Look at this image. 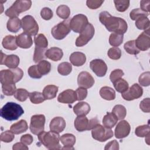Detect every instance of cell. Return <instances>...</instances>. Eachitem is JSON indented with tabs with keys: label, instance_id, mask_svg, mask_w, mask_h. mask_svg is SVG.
<instances>
[{
	"label": "cell",
	"instance_id": "1",
	"mask_svg": "<svg viewBox=\"0 0 150 150\" xmlns=\"http://www.w3.org/2000/svg\"><path fill=\"white\" fill-rule=\"evenodd\" d=\"M100 22L111 32L124 34L128 29L127 22L122 18L112 16L107 11H103L99 15Z\"/></svg>",
	"mask_w": 150,
	"mask_h": 150
},
{
	"label": "cell",
	"instance_id": "2",
	"mask_svg": "<svg viewBox=\"0 0 150 150\" xmlns=\"http://www.w3.org/2000/svg\"><path fill=\"white\" fill-rule=\"evenodd\" d=\"M23 114L22 107L14 102L6 103L1 109V117L10 121L18 120Z\"/></svg>",
	"mask_w": 150,
	"mask_h": 150
},
{
	"label": "cell",
	"instance_id": "3",
	"mask_svg": "<svg viewBox=\"0 0 150 150\" xmlns=\"http://www.w3.org/2000/svg\"><path fill=\"white\" fill-rule=\"evenodd\" d=\"M38 137L39 142L47 149L51 150L61 149L59 133L51 131L49 132L43 131L38 135Z\"/></svg>",
	"mask_w": 150,
	"mask_h": 150
},
{
	"label": "cell",
	"instance_id": "4",
	"mask_svg": "<svg viewBox=\"0 0 150 150\" xmlns=\"http://www.w3.org/2000/svg\"><path fill=\"white\" fill-rule=\"evenodd\" d=\"M23 76V72L19 67L2 70L0 72V81L2 84H15L22 79Z\"/></svg>",
	"mask_w": 150,
	"mask_h": 150
},
{
	"label": "cell",
	"instance_id": "5",
	"mask_svg": "<svg viewBox=\"0 0 150 150\" xmlns=\"http://www.w3.org/2000/svg\"><path fill=\"white\" fill-rule=\"evenodd\" d=\"M32 5V1L30 0H16L8 8L5 14L10 18H17L22 12L29 10Z\"/></svg>",
	"mask_w": 150,
	"mask_h": 150
},
{
	"label": "cell",
	"instance_id": "6",
	"mask_svg": "<svg viewBox=\"0 0 150 150\" xmlns=\"http://www.w3.org/2000/svg\"><path fill=\"white\" fill-rule=\"evenodd\" d=\"M92 137L100 142H105L113 136V132L111 128H107L101 124H97L91 129Z\"/></svg>",
	"mask_w": 150,
	"mask_h": 150
},
{
	"label": "cell",
	"instance_id": "7",
	"mask_svg": "<svg viewBox=\"0 0 150 150\" xmlns=\"http://www.w3.org/2000/svg\"><path fill=\"white\" fill-rule=\"evenodd\" d=\"M22 28L25 33L30 36L36 35L39 31V25L31 15H26L21 19Z\"/></svg>",
	"mask_w": 150,
	"mask_h": 150
},
{
	"label": "cell",
	"instance_id": "8",
	"mask_svg": "<svg viewBox=\"0 0 150 150\" xmlns=\"http://www.w3.org/2000/svg\"><path fill=\"white\" fill-rule=\"evenodd\" d=\"M68 19L62 21L54 26L51 30V33L53 37L57 40L64 39L70 32V28Z\"/></svg>",
	"mask_w": 150,
	"mask_h": 150
},
{
	"label": "cell",
	"instance_id": "9",
	"mask_svg": "<svg viewBox=\"0 0 150 150\" xmlns=\"http://www.w3.org/2000/svg\"><path fill=\"white\" fill-rule=\"evenodd\" d=\"M94 32V26L91 23H88L76 39L75 43L76 46L81 47L86 45L93 38Z\"/></svg>",
	"mask_w": 150,
	"mask_h": 150
},
{
	"label": "cell",
	"instance_id": "10",
	"mask_svg": "<svg viewBox=\"0 0 150 150\" xmlns=\"http://www.w3.org/2000/svg\"><path fill=\"white\" fill-rule=\"evenodd\" d=\"M88 23L87 16L83 14H77L74 16L69 22L70 29L76 33H80Z\"/></svg>",
	"mask_w": 150,
	"mask_h": 150
},
{
	"label": "cell",
	"instance_id": "11",
	"mask_svg": "<svg viewBox=\"0 0 150 150\" xmlns=\"http://www.w3.org/2000/svg\"><path fill=\"white\" fill-rule=\"evenodd\" d=\"M45 116L43 114H36L31 117L29 128L34 135H38L45 129Z\"/></svg>",
	"mask_w": 150,
	"mask_h": 150
},
{
	"label": "cell",
	"instance_id": "12",
	"mask_svg": "<svg viewBox=\"0 0 150 150\" xmlns=\"http://www.w3.org/2000/svg\"><path fill=\"white\" fill-rule=\"evenodd\" d=\"M143 94L142 88L137 83L132 85L124 93L121 94L122 98L127 101H131L140 98Z\"/></svg>",
	"mask_w": 150,
	"mask_h": 150
},
{
	"label": "cell",
	"instance_id": "13",
	"mask_svg": "<svg viewBox=\"0 0 150 150\" xmlns=\"http://www.w3.org/2000/svg\"><path fill=\"white\" fill-rule=\"evenodd\" d=\"M135 43L137 47L142 51H145L150 47V36L149 29L145 30L142 32L135 40Z\"/></svg>",
	"mask_w": 150,
	"mask_h": 150
},
{
	"label": "cell",
	"instance_id": "14",
	"mask_svg": "<svg viewBox=\"0 0 150 150\" xmlns=\"http://www.w3.org/2000/svg\"><path fill=\"white\" fill-rule=\"evenodd\" d=\"M90 67L91 70L98 77H103L107 71L106 63L101 59H96L91 60L90 63Z\"/></svg>",
	"mask_w": 150,
	"mask_h": 150
},
{
	"label": "cell",
	"instance_id": "15",
	"mask_svg": "<svg viewBox=\"0 0 150 150\" xmlns=\"http://www.w3.org/2000/svg\"><path fill=\"white\" fill-rule=\"evenodd\" d=\"M77 84L80 87L90 88L94 84V79L88 72L83 71L78 75Z\"/></svg>",
	"mask_w": 150,
	"mask_h": 150
},
{
	"label": "cell",
	"instance_id": "16",
	"mask_svg": "<svg viewBox=\"0 0 150 150\" xmlns=\"http://www.w3.org/2000/svg\"><path fill=\"white\" fill-rule=\"evenodd\" d=\"M130 131L131 127L129 124L125 120H121L117 124L115 128V137L118 139L125 138L129 134Z\"/></svg>",
	"mask_w": 150,
	"mask_h": 150
},
{
	"label": "cell",
	"instance_id": "17",
	"mask_svg": "<svg viewBox=\"0 0 150 150\" xmlns=\"http://www.w3.org/2000/svg\"><path fill=\"white\" fill-rule=\"evenodd\" d=\"M77 100L76 91L67 89L62 92L57 97V101L63 104H72Z\"/></svg>",
	"mask_w": 150,
	"mask_h": 150
},
{
	"label": "cell",
	"instance_id": "18",
	"mask_svg": "<svg viewBox=\"0 0 150 150\" xmlns=\"http://www.w3.org/2000/svg\"><path fill=\"white\" fill-rule=\"evenodd\" d=\"M66 124L64 119L61 117H56L53 118L49 125L50 130L57 133H60L64 129Z\"/></svg>",
	"mask_w": 150,
	"mask_h": 150
},
{
	"label": "cell",
	"instance_id": "19",
	"mask_svg": "<svg viewBox=\"0 0 150 150\" xmlns=\"http://www.w3.org/2000/svg\"><path fill=\"white\" fill-rule=\"evenodd\" d=\"M16 37V43L18 46L22 49H28L30 48L32 44L33 40L31 38V36L23 32L22 33Z\"/></svg>",
	"mask_w": 150,
	"mask_h": 150
},
{
	"label": "cell",
	"instance_id": "20",
	"mask_svg": "<svg viewBox=\"0 0 150 150\" xmlns=\"http://www.w3.org/2000/svg\"><path fill=\"white\" fill-rule=\"evenodd\" d=\"M74 125L77 131L83 132L88 130L89 120L86 115H78L74 120Z\"/></svg>",
	"mask_w": 150,
	"mask_h": 150
},
{
	"label": "cell",
	"instance_id": "21",
	"mask_svg": "<svg viewBox=\"0 0 150 150\" xmlns=\"http://www.w3.org/2000/svg\"><path fill=\"white\" fill-rule=\"evenodd\" d=\"M60 141L64 145L63 149H74L73 146L76 143V137L71 134H64L60 137Z\"/></svg>",
	"mask_w": 150,
	"mask_h": 150
},
{
	"label": "cell",
	"instance_id": "22",
	"mask_svg": "<svg viewBox=\"0 0 150 150\" xmlns=\"http://www.w3.org/2000/svg\"><path fill=\"white\" fill-rule=\"evenodd\" d=\"M69 60L73 66L79 67L83 66L86 63V57L82 52H75L70 54Z\"/></svg>",
	"mask_w": 150,
	"mask_h": 150
},
{
	"label": "cell",
	"instance_id": "23",
	"mask_svg": "<svg viewBox=\"0 0 150 150\" xmlns=\"http://www.w3.org/2000/svg\"><path fill=\"white\" fill-rule=\"evenodd\" d=\"M46 57L54 62H57L62 59L63 56V50L57 47H52L47 49L45 53Z\"/></svg>",
	"mask_w": 150,
	"mask_h": 150
},
{
	"label": "cell",
	"instance_id": "24",
	"mask_svg": "<svg viewBox=\"0 0 150 150\" xmlns=\"http://www.w3.org/2000/svg\"><path fill=\"white\" fill-rule=\"evenodd\" d=\"M90 105L84 101L77 103L73 107V111L75 114L78 115H86L90 111Z\"/></svg>",
	"mask_w": 150,
	"mask_h": 150
},
{
	"label": "cell",
	"instance_id": "25",
	"mask_svg": "<svg viewBox=\"0 0 150 150\" xmlns=\"http://www.w3.org/2000/svg\"><path fill=\"white\" fill-rule=\"evenodd\" d=\"M2 45L3 47L10 50H15L18 48L16 43V37L12 35H7L4 38Z\"/></svg>",
	"mask_w": 150,
	"mask_h": 150
},
{
	"label": "cell",
	"instance_id": "26",
	"mask_svg": "<svg viewBox=\"0 0 150 150\" xmlns=\"http://www.w3.org/2000/svg\"><path fill=\"white\" fill-rule=\"evenodd\" d=\"M28 128L27 122L25 120H21L13 124L10 128V130L14 134H20L26 131Z\"/></svg>",
	"mask_w": 150,
	"mask_h": 150
},
{
	"label": "cell",
	"instance_id": "27",
	"mask_svg": "<svg viewBox=\"0 0 150 150\" xmlns=\"http://www.w3.org/2000/svg\"><path fill=\"white\" fill-rule=\"evenodd\" d=\"M118 120L117 117L112 112H108L103 117V124L104 127L111 129L116 125Z\"/></svg>",
	"mask_w": 150,
	"mask_h": 150
},
{
	"label": "cell",
	"instance_id": "28",
	"mask_svg": "<svg viewBox=\"0 0 150 150\" xmlns=\"http://www.w3.org/2000/svg\"><path fill=\"white\" fill-rule=\"evenodd\" d=\"M58 88V87L55 85H47L45 86L42 93L45 100H52L55 98Z\"/></svg>",
	"mask_w": 150,
	"mask_h": 150
},
{
	"label": "cell",
	"instance_id": "29",
	"mask_svg": "<svg viewBox=\"0 0 150 150\" xmlns=\"http://www.w3.org/2000/svg\"><path fill=\"white\" fill-rule=\"evenodd\" d=\"M21 26V20H20L18 17L10 18L6 23L7 29L9 32L13 33H16L18 32L20 30Z\"/></svg>",
	"mask_w": 150,
	"mask_h": 150
},
{
	"label": "cell",
	"instance_id": "30",
	"mask_svg": "<svg viewBox=\"0 0 150 150\" xmlns=\"http://www.w3.org/2000/svg\"><path fill=\"white\" fill-rule=\"evenodd\" d=\"M19 62L20 59L17 55L10 54L6 56L3 64H5L9 69H15L19 65Z\"/></svg>",
	"mask_w": 150,
	"mask_h": 150
},
{
	"label": "cell",
	"instance_id": "31",
	"mask_svg": "<svg viewBox=\"0 0 150 150\" xmlns=\"http://www.w3.org/2000/svg\"><path fill=\"white\" fill-rule=\"evenodd\" d=\"M100 95L104 100L110 101L115 98V92L114 89L108 86H104L100 90Z\"/></svg>",
	"mask_w": 150,
	"mask_h": 150
},
{
	"label": "cell",
	"instance_id": "32",
	"mask_svg": "<svg viewBox=\"0 0 150 150\" xmlns=\"http://www.w3.org/2000/svg\"><path fill=\"white\" fill-rule=\"evenodd\" d=\"M36 65L38 70L42 76L47 74L51 70V64L47 60H42Z\"/></svg>",
	"mask_w": 150,
	"mask_h": 150
},
{
	"label": "cell",
	"instance_id": "33",
	"mask_svg": "<svg viewBox=\"0 0 150 150\" xmlns=\"http://www.w3.org/2000/svg\"><path fill=\"white\" fill-rule=\"evenodd\" d=\"M124 35L122 34L112 33L109 37V43L113 47H118L123 42Z\"/></svg>",
	"mask_w": 150,
	"mask_h": 150
},
{
	"label": "cell",
	"instance_id": "34",
	"mask_svg": "<svg viewBox=\"0 0 150 150\" xmlns=\"http://www.w3.org/2000/svg\"><path fill=\"white\" fill-rule=\"evenodd\" d=\"M35 47L46 49L48 46V41L46 36L42 33L38 34L34 38Z\"/></svg>",
	"mask_w": 150,
	"mask_h": 150
},
{
	"label": "cell",
	"instance_id": "35",
	"mask_svg": "<svg viewBox=\"0 0 150 150\" xmlns=\"http://www.w3.org/2000/svg\"><path fill=\"white\" fill-rule=\"evenodd\" d=\"M112 112L120 120H123L127 114V110L125 107L121 104L115 105L112 110Z\"/></svg>",
	"mask_w": 150,
	"mask_h": 150
},
{
	"label": "cell",
	"instance_id": "36",
	"mask_svg": "<svg viewBox=\"0 0 150 150\" xmlns=\"http://www.w3.org/2000/svg\"><path fill=\"white\" fill-rule=\"evenodd\" d=\"M113 84L116 91L121 93H123L126 91L129 87L128 82L121 78L115 81Z\"/></svg>",
	"mask_w": 150,
	"mask_h": 150
},
{
	"label": "cell",
	"instance_id": "37",
	"mask_svg": "<svg viewBox=\"0 0 150 150\" xmlns=\"http://www.w3.org/2000/svg\"><path fill=\"white\" fill-rule=\"evenodd\" d=\"M56 14L60 18L66 20L70 16V9L67 5H61L56 9Z\"/></svg>",
	"mask_w": 150,
	"mask_h": 150
},
{
	"label": "cell",
	"instance_id": "38",
	"mask_svg": "<svg viewBox=\"0 0 150 150\" xmlns=\"http://www.w3.org/2000/svg\"><path fill=\"white\" fill-rule=\"evenodd\" d=\"M124 49L125 50V51L130 54L136 55V54H138V53H139V52H140V50L137 47V46L135 45V40H132L127 42L124 44Z\"/></svg>",
	"mask_w": 150,
	"mask_h": 150
},
{
	"label": "cell",
	"instance_id": "39",
	"mask_svg": "<svg viewBox=\"0 0 150 150\" xmlns=\"http://www.w3.org/2000/svg\"><path fill=\"white\" fill-rule=\"evenodd\" d=\"M72 70V66L69 62H62L57 66V71L62 76L69 75Z\"/></svg>",
	"mask_w": 150,
	"mask_h": 150
},
{
	"label": "cell",
	"instance_id": "40",
	"mask_svg": "<svg viewBox=\"0 0 150 150\" xmlns=\"http://www.w3.org/2000/svg\"><path fill=\"white\" fill-rule=\"evenodd\" d=\"M149 20L147 17L142 16L135 21V26L139 30H146L149 28Z\"/></svg>",
	"mask_w": 150,
	"mask_h": 150
},
{
	"label": "cell",
	"instance_id": "41",
	"mask_svg": "<svg viewBox=\"0 0 150 150\" xmlns=\"http://www.w3.org/2000/svg\"><path fill=\"white\" fill-rule=\"evenodd\" d=\"M135 135L138 137H146L150 135L149 125H142L137 127L135 130Z\"/></svg>",
	"mask_w": 150,
	"mask_h": 150
},
{
	"label": "cell",
	"instance_id": "42",
	"mask_svg": "<svg viewBox=\"0 0 150 150\" xmlns=\"http://www.w3.org/2000/svg\"><path fill=\"white\" fill-rule=\"evenodd\" d=\"M30 101L33 104H40L43 103L45 100L43 93L38 91H33L29 93Z\"/></svg>",
	"mask_w": 150,
	"mask_h": 150
},
{
	"label": "cell",
	"instance_id": "43",
	"mask_svg": "<svg viewBox=\"0 0 150 150\" xmlns=\"http://www.w3.org/2000/svg\"><path fill=\"white\" fill-rule=\"evenodd\" d=\"M13 96L17 100L23 102L26 101L28 97H29V93L26 89L18 88L16 89Z\"/></svg>",
	"mask_w": 150,
	"mask_h": 150
},
{
	"label": "cell",
	"instance_id": "44",
	"mask_svg": "<svg viewBox=\"0 0 150 150\" xmlns=\"http://www.w3.org/2000/svg\"><path fill=\"white\" fill-rule=\"evenodd\" d=\"M46 49L36 47H35L33 54V61L35 63H39L40 61L42 60L46 57L45 53L46 52Z\"/></svg>",
	"mask_w": 150,
	"mask_h": 150
},
{
	"label": "cell",
	"instance_id": "45",
	"mask_svg": "<svg viewBox=\"0 0 150 150\" xmlns=\"http://www.w3.org/2000/svg\"><path fill=\"white\" fill-rule=\"evenodd\" d=\"M2 90L3 93L7 96H11L14 94L16 90V86L13 83L2 84Z\"/></svg>",
	"mask_w": 150,
	"mask_h": 150
},
{
	"label": "cell",
	"instance_id": "46",
	"mask_svg": "<svg viewBox=\"0 0 150 150\" xmlns=\"http://www.w3.org/2000/svg\"><path fill=\"white\" fill-rule=\"evenodd\" d=\"M149 13L143 11L140 8L134 9L129 13V17L132 21H136L138 18L142 16L147 17Z\"/></svg>",
	"mask_w": 150,
	"mask_h": 150
},
{
	"label": "cell",
	"instance_id": "47",
	"mask_svg": "<svg viewBox=\"0 0 150 150\" xmlns=\"http://www.w3.org/2000/svg\"><path fill=\"white\" fill-rule=\"evenodd\" d=\"M115 6L117 10L120 12H125L129 6V1L122 0V1H114Z\"/></svg>",
	"mask_w": 150,
	"mask_h": 150
},
{
	"label": "cell",
	"instance_id": "48",
	"mask_svg": "<svg viewBox=\"0 0 150 150\" xmlns=\"http://www.w3.org/2000/svg\"><path fill=\"white\" fill-rule=\"evenodd\" d=\"M107 54L111 59L118 60L121 56V50L118 47H113L108 50Z\"/></svg>",
	"mask_w": 150,
	"mask_h": 150
},
{
	"label": "cell",
	"instance_id": "49",
	"mask_svg": "<svg viewBox=\"0 0 150 150\" xmlns=\"http://www.w3.org/2000/svg\"><path fill=\"white\" fill-rule=\"evenodd\" d=\"M138 81L142 86H149L150 84V72L146 71L142 73L139 77Z\"/></svg>",
	"mask_w": 150,
	"mask_h": 150
},
{
	"label": "cell",
	"instance_id": "50",
	"mask_svg": "<svg viewBox=\"0 0 150 150\" xmlns=\"http://www.w3.org/2000/svg\"><path fill=\"white\" fill-rule=\"evenodd\" d=\"M15 138L14 134L10 130H6L1 133L0 135V139L4 142H11Z\"/></svg>",
	"mask_w": 150,
	"mask_h": 150
},
{
	"label": "cell",
	"instance_id": "51",
	"mask_svg": "<svg viewBox=\"0 0 150 150\" xmlns=\"http://www.w3.org/2000/svg\"><path fill=\"white\" fill-rule=\"evenodd\" d=\"M124 73L123 71L121 69H115L113 71H111L110 75V79L111 81V83H114L117 80L121 79L123 76Z\"/></svg>",
	"mask_w": 150,
	"mask_h": 150
},
{
	"label": "cell",
	"instance_id": "52",
	"mask_svg": "<svg viewBox=\"0 0 150 150\" xmlns=\"http://www.w3.org/2000/svg\"><path fill=\"white\" fill-rule=\"evenodd\" d=\"M28 73L29 76L33 79H40L42 77L38 70L37 65H33L29 67L28 70Z\"/></svg>",
	"mask_w": 150,
	"mask_h": 150
},
{
	"label": "cell",
	"instance_id": "53",
	"mask_svg": "<svg viewBox=\"0 0 150 150\" xmlns=\"http://www.w3.org/2000/svg\"><path fill=\"white\" fill-rule=\"evenodd\" d=\"M40 16L44 20L48 21L52 19L53 16V13L49 8L45 7L42 8L40 11Z\"/></svg>",
	"mask_w": 150,
	"mask_h": 150
},
{
	"label": "cell",
	"instance_id": "54",
	"mask_svg": "<svg viewBox=\"0 0 150 150\" xmlns=\"http://www.w3.org/2000/svg\"><path fill=\"white\" fill-rule=\"evenodd\" d=\"M103 2L104 1L103 0H87L86 1V5L90 9H96L100 8Z\"/></svg>",
	"mask_w": 150,
	"mask_h": 150
},
{
	"label": "cell",
	"instance_id": "55",
	"mask_svg": "<svg viewBox=\"0 0 150 150\" xmlns=\"http://www.w3.org/2000/svg\"><path fill=\"white\" fill-rule=\"evenodd\" d=\"M76 93L77 96V100L81 101L86 98L87 96V90L85 88L79 87L76 90Z\"/></svg>",
	"mask_w": 150,
	"mask_h": 150
},
{
	"label": "cell",
	"instance_id": "56",
	"mask_svg": "<svg viewBox=\"0 0 150 150\" xmlns=\"http://www.w3.org/2000/svg\"><path fill=\"white\" fill-rule=\"evenodd\" d=\"M140 109L144 112H149L150 111V100L149 98H146L142 100L139 104Z\"/></svg>",
	"mask_w": 150,
	"mask_h": 150
},
{
	"label": "cell",
	"instance_id": "57",
	"mask_svg": "<svg viewBox=\"0 0 150 150\" xmlns=\"http://www.w3.org/2000/svg\"><path fill=\"white\" fill-rule=\"evenodd\" d=\"M119 144L116 140H112L108 142L105 148V150H118L119 149Z\"/></svg>",
	"mask_w": 150,
	"mask_h": 150
},
{
	"label": "cell",
	"instance_id": "58",
	"mask_svg": "<svg viewBox=\"0 0 150 150\" xmlns=\"http://www.w3.org/2000/svg\"><path fill=\"white\" fill-rule=\"evenodd\" d=\"M20 141L21 142L23 143L24 144H25L26 145H29L33 142V137L30 134H25V135H22L21 137Z\"/></svg>",
	"mask_w": 150,
	"mask_h": 150
},
{
	"label": "cell",
	"instance_id": "59",
	"mask_svg": "<svg viewBox=\"0 0 150 150\" xmlns=\"http://www.w3.org/2000/svg\"><path fill=\"white\" fill-rule=\"evenodd\" d=\"M149 4L150 1L149 0H142L140 2V7L141 9L143 11L149 13Z\"/></svg>",
	"mask_w": 150,
	"mask_h": 150
},
{
	"label": "cell",
	"instance_id": "60",
	"mask_svg": "<svg viewBox=\"0 0 150 150\" xmlns=\"http://www.w3.org/2000/svg\"><path fill=\"white\" fill-rule=\"evenodd\" d=\"M12 149L13 150H28L29 148L26 145L21 142L15 144L12 146Z\"/></svg>",
	"mask_w": 150,
	"mask_h": 150
},
{
	"label": "cell",
	"instance_id": "61",
	"mask_svg": "<svg viewBox=\"0 0 150 150\" xmlns=\"http://www.w3.org/2000/svg\"><path fill=\"white\" fill-rule=\"evenodd\" d=\"M1 64H3V63H4V60H5V57H6V54H4V53H3V52H2V51L1 50Z\"/></svg>",
	"mask_w": 150,
	"mask_h": 150
}]
</instances>
